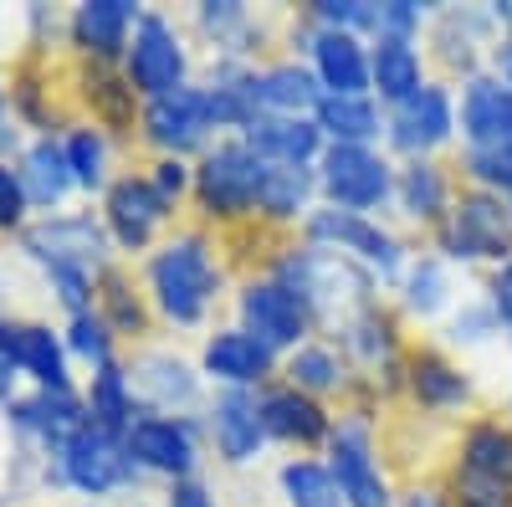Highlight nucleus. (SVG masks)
<instances>
[{
  "mask_svg": "<svg viewBox=\"0 0 512 507\" xmlns=\"http://www.w3.org/2000/svg\"><path fill=\"white\" fill-rule=\"evenodd\" d=\"M277 282L292 287L303 298L308 318H318L328 333L349 338L379 303H374V272H364L354 257L344 251H328V246H303V251H287L277 262Z\"/></svg>",
  "mask_w": 512,
  "mask_h": 507,
  "instance_id": "nucleus-1",
  "label": "nucleus"
},
{
  "mask_svg": "<svg viewBox=\"0 0 512 507\" xmlns=\"http://www.w3.org/2000/svg\"><path fill=\"white\" fill-rule=\"evenodd\" d=\"M149 298L169 323H200L210 303L221 298V257L205 231H180L169 236L149 257Z\"/></svg>",
  "mask_w": 512,
  "mask_h": 507,
  "instance_id": "nucleus-2",
  "label": "nucleus"
},
{
  "mask_svg": "<svg viewBox=\"0 0 512 507\" xmlns=\"http://www.w3.org/2000/svg\"><path fill=\"white\" fill-rule=\"evenodd\" d=\"M262 180H267V159L246 149V139H226L216 149H205L195 164V205L205 221H246L262 210Z\"/></svg>",
  "mask_w": 512,
  "mask_h": 507,
  "instance_id": "nucleus-3",
  "label": "nucleus"
},
{
  "mask_svg": "<svg viewBox=\"0 0 512 507\" xmlns=\"http://www.w3.org/2000/svg\"><path fill=\"white\" fill-rule=\"evenodd\" d=\"M441 251L451 262H512V205L492 190H461L451 195L446 221L436 226Z\"/></svg>",
  "mask_w": 512,
  "mask_h": 507,
  "instance_id": "nucleus-4",
  "label": "nucleus"
},
{
  "mask_svg": "<svg viewBox=\"0 0 512 507\" xmlns=\"http://www.w3.org/2000/svg\"><path fill=\"white\" fill-rule=\"evenodd\" d=\"M21 246H26L31 262H41V272H88V277L108 272V251H113L103 221H93L88 210L31 221L21 231Z\"/></svg>",
  "mask_w": 512,
  "mask_h": 507,
  "instance_id": "nucleus-5",
  "label": "nucleus"
},
{
  "mask_svg": "<svg viewBox=\"0 0 512 507\" xmlns=\"http://www.w3.org/2000/svg\"><path fill=\"white\" fill-rule=\"evenodd\" d=\"M134 477H139V467L128 456V441L93 426V420L57 451V482L82 492V497H108V492L128 487Z\"/></svg>",
  "mask_w": 512,
  "mask_h": 507,
  "instance_id": "nucleus-6",
  "label": "nucleus"
},
{
  "mask_svg": "<svg viewBox=\"0 0 512 507\" xmlns=\"http://www.w3.org/2000/svg\"><path fill=\"white\" fill-rule=\"evenodd\" d=\"M185 72H190V57H185V41H180L175 21L159 11H144L134 36H128L123 77L134 82L139 98H164V93L185 88Z\"/></svg>",
  "mask_w": 512,
  "mask_h": 507,
  "instance_id": "nucleus-7",
  "label": "nucleus"
},
{
  "mask_svg": "<svg viewBox=\"0 0 512 507\" xmlns=\"http://www.w3.org/2000/svg\"><path fill=\"white\" fill-rule=\"evenodd\" d=\"M328 472H333V482H338V497H344V507H390V477L379 472L374 426H369L364 415L333 420Z\"/></svg>",
  "mask_w": 512,
  "mask_h": 507,
  "instance_id": "nucleus-8",
  "label": "nucleus"
},
{
  "mask_svg": "<svg viewBox=\"0 0 512 507\" xmlns=\"http://www.w3.org/2000/svg\"><path fill=\"white\" fill-rule=\"evenodd\" d=\"M318 190L338 205V210H374L395 195V169L384 154L364 149V144H328L318 159Z\"/></svg>",
  "mask_w": 512,
  "mask_h": 507,
  "instance_id": "nucleus-9",
  "label": "nucleus"
},
{
  "mask_svg": "<svg viewBox=\"0 0 512 507\" xmlns=\"http://www.w3.org/2000/svg\"><path fill=\"white\" fill-rule=\"evenodd\" d=\"M308 236L313 246H328V251H344V257H354L364 272L374 277H395L405 267V251L400 241L384 231L379 221L359 216V210H338V205H323L308 216Z\"/></svg>",
  "mask_w": 512,
  "mask_h": 507,
  "instance_id": "nucleus-10",
  "label": "nucleus"
},
{
  "mask_svg": "<svg viewBox=\"0 0 512 507\" xmlns=\"http://www.w3.org/2000/svg\"><path fill=\"white\" fill-rule=\"evenodd\" d=\"M236 313H241V328L267 344L272 354L282 349H303L308 344V308L292 287H282L277 277H262V282H246L241 298H236Z\"/></svg>",
  "mask_w": 512,
  "mask_h": 507,
  "instance_id": "nucleus-11",
  "label": "nucleus"
},
{
  "mask_svg": "<svg viewBox=\"0 0 512 507\" xmlns=\"http://www.w3.org/2000/svg\"><path fill=\"white\" fill-rule=\"evenodd\" d=\"M123 441H128V456H134L139 472H159L169 482H195L200 436L185 415H139Z\"/></svg>",
  "mask_w": 512,
  "mask_h": 507,
  "instance_id": "nucleus-12",
  "label": "nucleus"
},
{
  "mask_svg": "<svg viewBox=\"0 0 512 507\" xmlns=\"http://www.w3.org/2000/svg\"><path fill=\"white\" fill-rule=\"evenodd\" d=\"M169 216H175V210L159 200L149 175H118L103 190V231L118 251H144Z\"/></svg>",
  "mask_w": 512,
  "mask_h": 507,
  "instance_id": "nucleus-13",
  "label": "nucleus"
},
{
  "mask_svg": "<svg viewBox=\"0 0 512 507\" xmlns=\"http://www.w3.org/2000/svg\"><path fill=\"white\" fill-rule=\"evenodd\" d=\"M216 129V118H210V93L205 88H175L164 98H149L144 103V139L159 149V154H185V149H200Z\"/></svg>",
  "mask_w": 512,
  "mask_h": 507,
  "instance_id": "nucleus-14",
  "label": "nucleus"
},
{
  "mask_svg": "<svg viewBox=\"0 0 512 507\" xmlns=\"http://www.w3.org/2000/svg\"><path fill=\"white\" fill-rule=\"evenodd\" d=\"M390 144L410 159H425L431 149H441L451 134H456V103L441 82H425L420 93H410L405 103H395L390 123H384Z\"/></svg>",
  "mask_w": 512,
  "mask_h": 507,
  "instance_id": "nucleus-15",
  "label": "nucleus"
},
{
  "mask_svg": "<svg viewBox=\"0 0 512 507\" xmlns=\"http://www.w3.org/2000/svg\"><path fill=\"white\" fill-rule=\"evenodd\" d=\"M6 420L47 456H57L82 426H88V405H82L77 390H31V395H16L6 405Z\"/></svg>",
  "mask_w": 512,
  "mask_h": 507,
  "instance_id": "nucleus-16",
  "label": "nucleus"
},
{
  "mask_svg": "<svg viewBox=\"0 0 512 507\" xmlns=\"http://www.w3.org/2000/svg\"><path fill=\"white\" fill-rule=\"evenodd\" d=\"M466 154H512V88L487 72H472L461 88Z\"/></svg>",
  "mask_w": 512,
  "mask_h": 507,
  "instance_id": "nucleus-17",
  "label": "nucleus"
},
{
  "mask_svg": "<svg viewBox=\"0 0 512 507\" xmlns=\"http://www.w3.org/2000/svg\"><path fill=\"white\" fill-rule=\"evenodd\" d=\"M139 6L134 0H82L67 16V41L88 57L93 67H113L128 52V36L139 26Z\"/></svg>",
  "mask_w": 512,
  "mask_h": 507,
  "instance_id": "nucleus-18",
  "label": "nucleus"
},
{
  "mask_svg": "<svg viewBox=\"0 0 512 507\" xmlns=\"http://www.w3.org/2000/svg\"><path fill=\"white\" fill-rule=\"evenodd\" d=\"M272 364H277V354L267 344H256L246 328L210 333L205 349H200V374L216 379L221 390H251V385H262V379L272 374Z\"/></svg>",
  "mask_w": 512,
  "mask_h": 507,
  "instance_id": "nucleus-19",
  "label": "nucleus"
},
{
  "mask_svg": "<svg viewBox=\"0 0 512 507\" xmlns=\"http://www.w3.org/2000/svg\"><path fill=\"white\" fill-rule=\"evenodd\" d=\"M313 77L323 82V93L333 98H369L374 77H369V47L354 31H313Z\"/></svg>",
  "mask_w": 512,
  "mask_h": 507,
  "instance_id": "nucleus-20",
  "label": "nucleus"
},
{
  "mask_svg": "<svg viewBox=\"0 0 512 507\" xmlns=\"http://www.w3.org/2000/svg\"><path fill=\"white\" fill-rule=\"evenodd\" d=\"M256 410H262V426L272 441H287V446H318L333 436V415L323 410V400L292 390V385H277V390H262L256 395Z\"/></svg>",
  "mask_w": 512,
  "mask_h": 507,
  "instance_id": "nucleus-21",
  "label": "nucleus"
},
{
  "mask_svg": "<svg viewBox=\"0 0 512 507\" xmlns=\"http://www.w3.org/2000/svg\"><path fill=\"white\" fill-rule=\"evenodd\" d=\"M210 441H216L221 461H231V467L256 461V451L267 441V426H262V410H256L251 390H221L216 395V405H210Z\"/></svg>",
  "mask_w": 512,
  "mask_h": 507,
  "instance_id": "nucleus-22",
  "label": "nucleus"
},
{
  "mask_svg": "<svg viewBox=\"0 0 512 507\" xmlns=\"http://www.w3.org/2000/svg\"><path fill=\"white\" fill-rule=\"evenodd\" d=\"M246 149H256L267 164H313L323 159V129L313 118H287V113H256L246 123Z\"/></svg>",
  "mask_w": 512,
  "mask_h": 507,
  "instance_id": "nucleus-23",
  "label": "nucleus"
},
{
  "mask_svg": "<svg viewBox=\"0 0 512 507\" xmlns=\"http://www.w3.org/2000/svg\"><path fill=\"white\" fill-rule=\"evenodd\" d=\"M128 379H134V395L144 415H169L175 405L195 400V369L175 354H139L128 364Z\"/></svg>",
  "mask_w": 512,
  "mask_h": 507,
  "instance_id": "nucleus-24",
  "label": "nucleus"
},
{
  "mask_svg": "<svg viewBox=\"0 0 512 507\" xmlns=\"http://www.w3.org/2000/svg\"><path fill=\"white\" fill-rule=\"evenodd\" d=\"M405 390L425 410H461L472 400V379H466V369H456L441 349H415L405 359Z\"/></svg>",
  "mask_w": 512,
  "mask_h": 507,
  "instance_id": "nucleus-25",
  "label": "nucleus"
},
{
  "mask_svg": "<svg viewBox=\"0 0 512 507\" xmlns=\"http://www.w3.org/2000/svg\"><path fill=\"white\" fill-rule=\"evenodd\" d=\"M21 190H26V205L31 210H52L67 200V190H72V169H67V154H62V139L57 134H41V139H31L26 149H21Z\"/></svg>",
  "mask_w": 512,
  "mask_h": 507,
  "instance_id": "nucleus-26",
  "label": "nucleus"
},
{
  "mask_svg": "<svg viewBox=\"0 0 512 507\" xmlns=\"http://www.w3.org/2000/svg\"><path fill=\"white\" fill-rule=\"evenodd\" d=\"M323 103V82L297 67V62H277L256 72V108L262 113H287V118H313Z\"/></svg>",
  "mask_w": 512,
  "mask_h": 507,
  "instance_id": "nucleus-27",
  "label": "nucleus"
},
{
  "mask_svg": "<svg viewBox=\"0 0 512 507\" xmlns=\"http://www.w3.org/2000/svg\"><path fill=\"white\" fill-rule=\"evenodd\" d=\"M82 405H88V420L113 436H128V426L144 415L139 410V395H134V379H128V369L113 359L103 369H93L88 390H82Z\"/></svg>",
  "mask_w": 512,
  "mask_h": 507,
  "instance_id": "nucleus-28",
  "label": "nucleus"
},
{
  "mask_svg": "<svg viewBox=\"0 0 512 507\" xmlns=\"http://www.w3.org/2000/svg\"><path fill=\"white\" fill-rule=\"evenodd\" d=\"M369 77H374V93L384 103H405L410 93L425 88L420 77V52L410 36H374L369 47Z\"/></svg>",
  "mask_w": 512,
  "mask_h": 507,
  "instance_id": "nucleus-29",
  "label": "nucleus"
},
{
  "mask_svg": "<svg viewBox=\"0 0 512 507\" xmlns=\"http://www.w3.org/2000/svg\"><path fill=\"white\" fill-rule=\"evenodd\" d=\"M395 200L410 221H425V226H441L446 210H451V185L441 175V164L431 159H410L400 175H395Z\"/></svg>",
  "mask_w": 512,
  "mask_h": 507,
  "instance_id": "nucleus-30",
  "label": "nucleus"
},
{
  "mask_svg": "<svg viewBox=\"0 0 512 507\" xmlns=\"http://www.w3.org/2000/svg\"><path fill=\"white\" fill-rule=\"evenodd\" d=\"M82 103L93 108V129H134V82L113 67H88L82 72Z\"/></svg>",
  "mask_w": 512,
  "mask_h": 507,
  "instance_id": "nucleus-31",
  "label": "nucleus"
},
{
  "mask_svg": "<svg viewBox=\"0 0 512 507\" xmlns=\"http://www.w3.org/2000/svg\"><path fill=\"white\" fill-rule=\"evenodd\" d=\"M16 359H21V374L36 379V390H72L67 344H62V333H52L47 323H21Z\"/></svg>",
  "mask_w": 512,
  "mask_h": 507,
  "instance_id": "nucleus-32",
  "label": "nucleus"
},
{
  "mask_svg": "<svg viewBox=\"0 0 512 507\" xmlns=\"http://www.w3.org/2000/svg\"><path fill=\"white\" fill-rule=\"evenodd\" d=\"M313 123L323 129V139H333V144H364V149H369V144L379 139V129H384L374 98H333V93H323Z\"/></svg>",
  "mask_w": 512,
  "mask_h": 507,
  "instance_id": "nucleus-33",
  "label": "nucleus"
},
{
  "mask_svg": "<svg viewBox=\"0 0 512 507\" xmlns=\"http://www.w3.org/2000/svg\"><path fill=\"white\" fill-rule=\"evenodd\" d=\"M313 190L318 175L303 164H267V180H262V210L256 216L267 221H297V216H313Z\"/></svg>",
  "mask_w": 512,
  "mask_h": 507,
  "instance_id": "nucleus-34",
  "label": "nucleus"
},
{
  "mask_svg": "<svg viewBox=\"0 0 512 507\" xmlns=\"http://www.w3.org/2000/svg\"><path fill=\"white\" fill-rule=\"evenodd\" d=\"M456 467H472L482 477L512 482V426H502V420H477V426H466V436L456 446Z\"/></svg>",
  "mask_w": 512,
  "mask_h": 507,
  "instance_id": "nucleus-35",
  "label": "nucleus"
},
{
  "mask_svg": "<svg viewBox=\"0 0 512 507\" xmlns=\"http://www.w3.org/2000/svg\"><path fill=\"white\" fill-rule=\"evenodd\" d=\"M98 313H103V323L118 338H139L149 328V308L139 298V287L128 282V272H118V267H108L98 277Z\"/></svg>",
  "mask_w": 512,
  "mask_h": 507,
  "instance_id": "nucleus-36",
  "label": "nucleus"
},
{
  "mask_svg": "<svg viewBox=\"0 0 512 507\" xmlns=\"http://www.w3.org/2000/svg\"><path fill=\"white\" fill-rule=\"evenodd\" d=\"M62 154H67V169H72V185L77 190H108V134L93 129V123H77V129L62 134Z\"/></svg>",
  "mask_w": 512,
  "mask_h": 507,
  "instance_id": "nucleus-37",
  "label": "nucleus"
},
{
  "mask_svg": "<svg viewBox=\"0 0 512 507\" xmlns=\"http://www.w3.org/2000/svg\"><path fill=\"white\" fill-rule=\"evenodd\" d=\"M287 385L318 400V395L344 390L349 374H344V359H338V349H328V344H303V349L287 354Z\"/></svg>",
  "mask_w": 512,
  "mask_h": 507,
  "instance_id": "nucleus-38",
  "label": "nucleus"
},
{
  "mask_svg": "<svg viewBox=\"0 0 512 507\" xmlns=\"http://www.w3.org/2000/svg\"><path fill=\"white\" fill-rule=\"evenodd\" d=\"M282 497L292 507H338L344 497H338V482L328 472V461H308V456H297L282 467Z\"/></svg>",
  "mask_w": 512,
  "mask_h": 507,
  "instance_id": "nucleus-39",
  "label": "nucleus"
},
{
  "mask_svg": "<svg viewBox=\"0 0 512 507\" xmlns=\"http://www.w3.org/2000/svg\"><path fill=\"white\" fill-rule=\"evenodd\" d=\"M451 298V272L436 262V257H420L410 272H405V308L420 313V318H431L441 313Z\"/></svg>",
  "mask_w": 512,
  "mask_h": 507,
  "instance_id": "nucleus-40",
  "label": "nucleus"
},
{
  "mask_svg": "<svg viewBox=\"0 0 512 507\" xmlns=\"http://www.w3.org/2000/svg\"><path fill=\"white\" fill-rule=\"evenodd\" d=\"M62 344H67V354H77V359H88L93 369H103V364H113V344H118V333H113V328L103 323V313L93 308V313L67 318Z\"/></svg>",
  "mask_w": 512,
  "mask_h": 507,
  "instance_id": "nucleus-41",
  "label": "nucleus"
},
{
  "mask_svg": "<svg viewBox=\"0 0 512 507\" xmlns=\"http://www.w3.org/2000/svg\"><path fill=\"white\" fill-rule=\"evenodd\" d=\"M446 507H512V482L482 477V472H472V467H451Z\"/></svg>",
  "mask_w": 512,
  "mask_h": 507,
  "instance_id": "nucleus-42",
  "label": "nucleus"
},
{
  "mask_svg": "<svg viewBox=\"0 0 512 507\" xmlns=\"http://www.w3.org/2000/svg\"><path fill=\"white\" fill-rule=\"evenodd\" d=\"M149 185L159 190V200L175 210L180 205V195L185 190H195V169L185 164V159H175V154H159L154 159V169H149Z\"/></svg>",
  "mask_w": 512,
  "mask_h": 507,
  "instance_id": "nucleus-43",
  "label": "nucleus"
},
{
  "mask_svg": "<svg viewBox=\"0 0 512 507\" xmlns=\"http://www.w3.org/2000/svg\"><path fill=\"white\" fill-rule=\"evenodd\" d=\"M26 190H21V175H16V169L6 164V159H0V236H6V231H21L26 226Z\"/></svg>",
  "mask_w": 512,
  "mask_h": 507,
  "instance_id": "nucleus-44",
  "label": "nucleus"
},
{
  "mask_svg": "<svg viewBox=\"0 0 512 507\" xmlns=\"http://www.w3.org/2000/svg\"><path fill=\"white\" fill-rule=\"evenodd\" d=\"M16 344H21V323L0 313V405H11V400H16V374H21Z\"/></svg>",
  "mask_w": 512,
  "mask_h": 507,
  "instance_id": "nucleus-45",
  "label": "nucleus"
},
{
  "mask_svg": "<svg viewBox=\"0 0 512 507\" xmlns=\"http://www.w3.org/2000/svg\"><path fill=\"white\" fill-rule=\"evenodd\" d=\"M497 328H502L497 308H492V303H472V308H461V313H456L451 338H456V344H482V338H492Z\"/></svg>",
  "mask_w": 512,
  "mask_h": 507,
  "instance_id": "nucleus-46",
  "label": "nucleus"
},
{
  "mask_svg": "<svg viewBox=\"0 0 512 507\" xmlns=\"http://www.w3.org/2000/svg\"><path fill=\"white\" fill-rule=\"evenodd\" d=\"M487 303L497 308V318H502V323H512V262H502V267L492 272V287H487Z\"/></svg>",
  "mask_w": 512,
  "mask_h": 507,
  "instance_id": "nucleus-47",
  "label": "nucleus"
},
{
  "mask_svg": "<svg viewBox=\"0 0 512 507\" xmlns=\"http://www.w3.org/2000/svg\"><path fill=\"white\" fill-rule=\"evenodd\" d=\"M164 507H216V497H210L200 482H175L164 497Z\"/></svg>",
  "mask_w": 512,
  "mask_h": 507,
  "instance_id": "nucleus-48",
  "label": "nucleus"
},
{
  "mask_svg": "<svg viewBox=\"0 0 512 507\" xmlns=\"http://www.w3.org/2000/svg\"><path fill=\"white\" fill-rule=\"evenodd\" d=\"M405 507H446V502H441V492H410Z\"/></svg>",
  "mask_w": 512,
  "mask_h": 507,
  "instance_id": "nucleus-49",
  "label": "nucleus"
},
{
  "mask_svg": "<svg viewBox=\"0 0 512 507\" xmlns=\"http://www.w3.org/2000/svg\"><path fill=\"white\" fill-rule=\"evenodd\" d=\"M0 134H6V88H0Z\"/></svg>",
  "mask_w": 512,
  "mask_h": 507,
  "instance_id": "nucleus-50",
  "label": "nucleus"
}]
</instances>
